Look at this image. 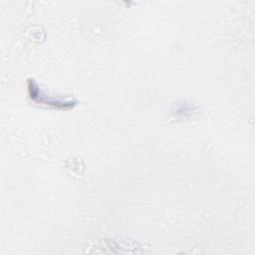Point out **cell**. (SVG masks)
<instances>
[{
	"label": "cell",
	"mask_w": 255,
	"mask_h": 255,
	"mask_svg": "<svg viewBox=\"0 0 255 255\" xmlns=\"http://www.w3.org/2000/svg\"><path fill=\"white\" fill-rule=\"evenodd\" d=\"M28 92H29L30 98L38 104L48 105L58 109H70L76 105V101H73V100H62V99H56L54 97H48L39 88L37 83L31 79L28 81Z\"/></svg>",
	"instance_id": "cell-1"
}]
</instances>
